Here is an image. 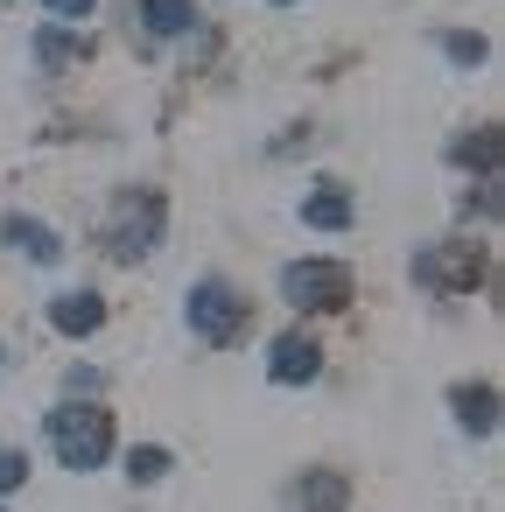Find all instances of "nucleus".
<instances>
[{"label":"nucleus","mask_w":505,"mask_h":512,"mask_svg":"<svg viewBox=\"0 0 505 512\" xmlns=\"http://www.w3.org/2000/svg\"><path fill=\"white\" fill-rule=\"evenodd\" d=\"M50 449H57L64 470H99L113 456V414L92 407V400H64L50 414Z\"/></svg>","instance_id":"1"},{"label":"nucleus","mask_w":505,"mask_h":512,"mask_svg":"<svg viewBox=\"0 0 505 512\" xmlns=\"http://www.w3.org/2000/svg\"><path fill=\"white\" fill-rule=\"evenodd\" d=\"M302 225H316V232H344V225H351V197H344V190H316V197L302 204Z\"/></svg>","instance_id":"11"},{"label":"nucleus","mask_w":505,"mask_h":512,"mask_svg":"<svg viewBox=\"0 0 505 512\" xmlns=\"http://www.w3.org/2000/svg\"><path fill=\"white\" fill-rule=\"evenodd\" d=\"M281 295L295 309H344L351 302V267L344 260H295V267H281Z\"/></svg>","instance_id":"3"},{"label":"nucleus","mask_w":505,"mask_h":512,"mask_svg":"<svg viewBox=\"0 0 505 512\" xmlns=\"http://www.w3.org/2000/svg\"><path fill=\"white\" fill-rule=\"evenodd\" d=\"M43 8H50L57 22H85V15L99 8V0H43Z\"/></svg>","instance_id":"17"},{"label":"nucleus","mask_w":505,"mask_h":512,"mask_svg":"<svg viewBox=\"0 0 505 512\" xmlns=\"http://www.w3.org/2000/svg\"><path fill=\"white\" fill-rule=\"evenodd\" d=\"M134 8L155 36H190L197 29V0H134Z\"/></svg>","instance_id":"9"},{"label":"nucleus","mask_w":505,"mask_h":512,"mask_svg":"<svg viewBox=\"0 0 505 512\" xmlns=\"http://www.w3.org/2000/svg\"><path fill=\"white\" fill-rule=\"evenodd\" d=\"M442 57H456V64H484V36H442Z\"/></svg>","instance_id":"16"},{"label":"nucleus","mask_w":505,"mask_h":512,"mask_svg":"<svg viewBox=\"0 0 505 512\" xmlns=\"http://www.w3.org/2000/svg\"><path fill=\"white\" fill-rule=\"evenodd\" d=\"M456 162H477V169H498V134L484 127L477 141H456Z\"/></svg>","instance_id":"14"},{"label":"nucleus","mask_w":505,"mask_h":512,"mask_svg":"<svg viewBox=\"0 0 505 512\" xmlns=\"http://www.w3.org/2000/svg\"><path fill=\"white\" fill-rule=\"evenodd\" d=\"M414 274H421L428 288H470V281H477V253H421Z\"/></svg>","instance_id":"8"},{"label":"nucleus","mask_w":505,"mask_h":512,"mask_svg":"<svg viewBox=\"0 0 505 512\" xmlns=\"http://www.w3.org/2000/svg\"><path fill=\"white\" fill-rule=\"evenodd\" d=\"M50 323H57L64 337H92V330L106 323V302H99L92 288H71V295H57V302H50Z\"/></svg>","instance_id":"7"},{"label":"nucleus","mask_w":505,"mask_h":512,"mask_svg":"<svg viewBox=\"0 0 505 512\" xmlns=\"http://www.w3.org/2000/svg\"><path fill=\"white\" fill-rule=\"evenodd\" d=\"M183 316H190V330H197L204 344H232V337L246 330V295L225 288V281H197L190 302H183Z\"/></svg>","instance_id":"4"},{"label":"nucleus","mask_w":505,"mask_h":512,"mask_svg":"<svg viewBox=\"0 0 505 512\" xmlns=\"http://www.w3.org/2000/svg\"><path fill=\"white\" fill-rule=\"evenodd\" d=\"M456 414H463L470 435H491V421H498V393H491V386H463V393H456Z\"/></svg>","instance_id":"12"},{"label":"nucleus","mask_w":505,"mask_h":512,"mask_svg":"<svg viewBox=\"0 0 505 512\" xmlns=\"http://www.w3.org/2000/svg\"><path fill=\"white\" fill-rule=\"evenodd\" d=\"M316 372H323V351H316L309 337H295V330L274 337V351H267V379H274V386H309Z\"/></svg>","instance_id":"5"},{"label":"nucleus","mask_w":505,"mask_h":512,"mask_svg":"<svg viewBox=\"0 0 505 512\" xmlns=\"http://www.w3.org/2000/svg\"><path fill=\"white\" fill-rule=\"evenodd\" d=\"M162 225H169V204H162V190H127V197L113 204V225H106V246H113V260H148V253L162 246Z\"/></svg>","instance_id":"2"},{"label":"nucleus","mask_w":505,"mask_h":512,"mask_svg":"<svg viewBox=\"0 0 505 512\" xmlns=\"http://www.w3.org/2000/svg\"><path fill=\"white\" fill-rule=\"evenodd\" d=\"M0 239H8L15 253H29L36 267H50V260H64V239L43 225V218H0Z\"/></svg>","instance_id":"6"},{"label":"nucleus","mask_w":505,"mask_h":512,"mask_svg":"<svg viewBox=\"0 0 505 512\" xmlns=\"http://www.w3.org/2000/svg\"><path fill=\"white\" fill-rule=\"evenodd\" d=\"M274 8H288V0H274Z\"/></svg>","instance_id":"18"},{"label":"nucleus","mask_w":505,"mask_h":512,"mask_svg":"<svg viewBox=\"0 0 505 512\" xmlns=\"http://www.w3.org/2000/svg\"><path fill=\"white\" fill-rule=\"evenodd\" d=\"M344 498H351V484L337 470H309L302 477V512H344Z\"/></svg>","instance_id":"10"},{"label":"nucleus","mask_w":505,"mask_h":512,"mask_svg":"<svg viewBox=\"0 0 505 512\" xmlns=\"http://www.w3.org/2000/svg\"><path fill=\"white\" fill-rule=\"evenodd\" d=\"M162 470H169V449H162V442H141V449L127 456V477H134V484H155Z\"/></svg>","instance_id":"13"},{"label":"nucleus","mask_w":505,"mask_h":512,"mask_svg":"<svg viewBox=\"0 0 505 512\" xmlns=\"http://www.w3.org/2000/svg\"><path fill=\"white\" fill-rule=\"evenodd\" d=\"M15 484H29V456L22 449H0V498H8Z\"/></svg>","instance_id":"15"}]
</instances>
